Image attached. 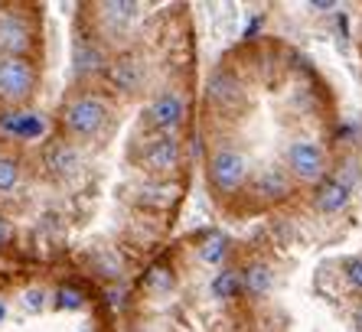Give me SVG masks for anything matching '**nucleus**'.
Masks as SVG:
<instances>
[{"mask_svg": "<svg viewBox=\"0 0 362 332\" xmlns=\"http://www.w3.org/2000/svg\"><path fill=\"white\" fill-rule=\"evenodd\" d=\"M271 280H274V274H271V267H264V264H252L242 274V287L252 293V297H262V293H268L271 290Z\"/></svg>", "mask_w": 362, "mask_h": 332, "instance_id": "obj_13", "label": "nucleus"}, {"mask_svg": "<svg viewBox=\"0 0 362 332\" xmlns=\"http://www.w3.org/2000/svg\"><path fill=\"white\" fill-rule=\"evenodd\" d=\"M4 319H7V303L0 300V323H4Z\"/></svg>", "mask_w": 362, "mask_h": 332, "instance_id": "obj_27", "label": "nucleus"}, {"mask_svg": "<svg viewBox=\"0 0 362 332\" xmlns=\"http://www.w3.org/2000/svg\"><path fill=\"white\" fill-rule=\"evenodd\" d=\"M151 283H153V287H170V277H167V271H153Z\"/></svg>", "mask_w": 362, "mask_h": 332, "instance_id": "obj_25", "label": "nucleus"}, {"mask_svg": "<svg viewBox=\"0 0 362 332\" xmlns=\"http://www.w3.org/2000/svg\"><path fill=\"white\" fill-rule=\"evenodd\" d=\"M238 290H242V274H235V271H222V274H216V280H212V293L219 300L235 297Z\"/></svg>", "mask_w": 362, "mask_h": 332, "instance_id": "obj_15", "label": "nucleus"}, {"mask_svg": "<svg viewBox=\"0 0 362 332\" xmlns=\"http://www.w3.org/2000/svg\"><path fill=\"white\" fill-rule=\"evenodd\" d=\"M10 235H13V228H10V222L7 218H0V248L10 241Z\"/></svg>", "mask_w": 362, "mask_h": 332, "instance_id": "obj_24", "label": "nucleus"}, {"mask_svg": "<svg viewBox=\"0 0 362 332\" xmlns=\"http://www.w3.org/2000/svg\"><path fill=\"white\" fill-rule=\"evenodd\" d=\"M33 88V66L26 59L4 56L0 59V95L4 98H23Z\"/></svg>", "mask_w": 362, "mask_h": 332, "instance_id": "obj_3", "label": "nucleus"}, {"mask_svg": "<svg viewBox=\"0 0 362 332\" xmlns=\"http://www.w3.org/2000/svg\"><path fill=\"white\" fill-rule=\"evenodd\" d=\"M59 309H82V293L69 290V287H62V290H56V300H52Z\"/></svg>", "mask_w": 362, "mask_h": 332, "instance_id": "obj_21", "label": "nucleus"}, {"mask_svg": "<svg viewBox=\"0 0 362 332\" xmlns=\"http://www.w3.org/2000/svg\"><path fill=\"white\" fill-rule=\"evenodd\" d=\"M46 163H49V170H56L59 176H72L78 170V153L59 143V147L46 150Z\"/></svg>", "mask_w": 362, "mask_h": 332, "instance_id": "obj_14", "label": "nucleus"}, {"mask_svg": "<svg viewBox=\"0 0 362 332\" xmlns=\"http://www.w3.org/2000/svg\"><path fill=\"white\" fill-rule=\"evenodd\" d=\"M0 124L10 134H17V137H26V141H36L46 131V124L36 114H0Z\"/></svg>", "mask_w": 362, "mask_h": 332, "instance_id": "obj_11", "label": "nucleus"}, {"mask_svg": "<svg viewBox=\"0 0 362 332\" xmlns=\"http://www.w3.org/2000/svg\"><path fill=\"white\" fill-rule=\"evenodd\" d=\"M255 192H258L262 199H284L287 192H291V179H287L284 170L268 166V170H262L258 179H255Z\"/></svg>", "mask_w": 362, "mask_h": 332, "instance_id": "obj_8", "label": "nucleus"}, {"mask_svg": "<svg viewBox=\"0 0 362 332\" xmlns=\"http://www.w3.org/2000/svg\"><path fill=\"white\" fill-rule=\"evenodd\" d=\"M30 46V30H26L23 20L17 17H4L0 20V49L7 52V56L20 59Z\"/></svg>", "mask_w": 362, "mask_h": 332, "instance_id": "obj_5", "label": "nucleus"}, {"mask_svg": "<svg viewBox=\"0 0 362 332\" xmlns=\"http://www.w3.org/2000/svg\"><path fill=\"white\" fill-rule=\"evenodd\" d=\"M101 121H105V105L95 98H78L66 108V127L72 134H78V137L95 134L101 127Z\"/></svg>", "mask_w": 362, "mask_h": 332, "instance_id": "obj_4", "label": "nucleus"}, {"mask_svg": "<svg viewBox=\"0 0 362 332\" xmlns=\"http://www.w3.org/2000/svg\"><path fill=\"white\" fill-rule=\"evenodd\" d=\"M206 92H209L212 105H219V108H235L238 101H242V85H238L228 72H216V75H212Z\"/></svg>", "mask_w": 362, "mask_h": 332, "instance_id": "obj_6", "label": "nucleus"}, {"mask_svg": "<svg viewBox=\"0 0 362 332\" xmlns=\"http://www.w3.org/2000/svg\"><path fill=\"white\" fill-rule=\"evenodd\" d=\"M199 254H202V261H206V264H216V261H222V254H226V238H222V235H212V238L202 244Z\"/></svg>", "mask_w": 362, "mask_h": 332, "instance_id": "obj_19", "label": "nucleus"}, {"mask_svg": "<svg viewBox=\"0 0 362 332\" xmlns=\"http://www.w3.org/2000/svg\"><path fill=\"white\" fill-rule=\"evenodd\" d=\"M101 66H105V59H101L95 49H88V46L78 49V69H88V72H92V69H101Z\"/></svg>", "mask_w": 362, "mask_h": 332, "instance_id": "obj_22", "label": "nucleus"}, {"mask_svg": "<svg viewBox=\"0 0 362 332\" xmlns=\"http://www.w3.org/2000/svg\"><path fill=\"white\" fill-rule=\"evenodd\" d=\"M105 13H108L111 20H121V23H127V20L137 17V4H105Z\"/></svg>", "mask_w": 362, "mask_h": 332, "instance_id": "obj_20", "label": "nucleus"}, {"mask_svg": "<svg viewBox=\"0 0 362 332\" xmlns=\"http://www.w3.org/2000/svg\"><path fill=\"white\" fill-rule=\"evenodd\" d=\"M356 326H359V329H362V309H359V313H356Z\"/></svg>", "mask_w": 362, "mask_h": 332, "instance_id": "obj_28", "label": "nucleus"}, {"mask_svg": "<svg viewBox=\"0 0 362 332\" xmlns=\"http://www.w3.org/2000/svg\"><path fill=\"white\" fill-rule=\"evenodd\" d=\"M20 179V170L10 157H0V192H10Z\"/></svg>", "mask_w": 362, "mask_h": 332, "instance_id": "obj_18", "label": "nucleus"}, {"mask_svg": "<svg viewBox=\"0 0 362 332\" xmlns=\"http://www.w3.org/2000/svg\"><path fill=\"white\" fill-rule=\"evenodd\" d=\"M245 176H248V163L238 150L219 147L209 157V183L219 192H235L245 183Z\"/></svg>", "mask_w": 362, "mask_h": 332, "instance_id": "obj_1", "label": "nucleus"}, {"mask_svg": "<svg viewBox=\"0 0 362 332\" xmlns=\"http://www.w3.org/2000/svg\"><path fill=\"white\" fill-rule=\"evenodd\" d=\"M108 78L118 85L121 92H131V88H137V85H141L144 72H141V66H137L134 59L124 56V59H118V62L108 69Z\"/></svg>", "mask_w": 362, "mask_h": 332, "instance_id": "obj_12", "label": "nucleus"}, {"mask_svg": "<svg viewBox=\"0 0 362 332\" xmlns=\"http://www.w3.org/2000/svg\"><path fill=\"white\" fill-rule=\"evenodd\" d=\"M333 179H337V183L343 186L346 192H353L356 186L362 183V166H359V160H343V163H339V173L333 176Z\"/></svg>", "mask_w": 362, "mask_h": 332, "instance_id": "obj_16", "label": "nucleus"}, {"mask_svg": "<svg viewBox=\"0 0 362 332\" xmlns=\"http://www.w3.org/2000/svg\"><path fill=\"white\" fill-rule=\"evenodd\" d=\"M287 166L294 170L297 179L317 183V179H323V173H327V153H323L320 143L297 141V143H291V150H287Z\"/></svg>", "mask_w": 362, "mask_h": 332, "instance_id": "obj_2", "label": "nucleus"}, {"mask_svg": "<svg viewBox=\"0 0 362 332\" xmlns=\"http://www.w3.org/2000/svg\"><path fill=\"white\" fill-rule=\"evenodd\" d=\"M147 114H151V121L157 127H177L180 117H183V101H180V95L167 92L151 101V111H147Z\"/></svg>", "mask_w": 362, "mask_h": 332, "instance_id": "obj_7", "label": "nucleus"}, {"mask_svg": "<svg viewBox=\"0 0 362 332\" xmlns=\"http://www.w3.org/2000/svg\"><path fill=\"white\" fill-rule=\"evenodd\" d=\"M180 160V143L173 137H157L153 143H147V163L153 170H173Z\"/></svg>", "mask_w": 362, "mask_h": 332, "instance_id": "obj_9", "label": "nucleus"}, {"mask_svg": "<svg viewBox=\"0 0 362 332\" xmlns=\"http://www.w3.org/2000/svg\"><path fill=\"white\" fill-rule=\"evenodd\" d=\"M20 307H23V313L36 316L46 309V290H40V287H30V290L23 293V300H20Z\"/></svg>", "mask_w": 362, "mask_h": 332, "instance_id": "obj_17", "label": "nucleus"}, {"mask_svg": "<svg viewBox=\"0 0 362 332\" xmlns=\"http://www.w3.org/2000/svg\"><path fill=\"white\" fill-rule=\"evenodd\" d=\"M313 10H333L337 7V4H333V0H317V4H310Z\"/></svg>", "mask_w": 362, "mask_h": 332, "instance_id": "obj_26", "label": "nucleus"}, {"mask_svg": "<svg viewBox=\"0 0 362 332\" xmlns=\"http://www.w3.org/2000/svg\"><path fill=\"white\" fill-rule=\"evenodd\" d=\"M346 280L353 283L356 290H362V258L346 261Z\"/></svg>", "mask_w": 362, "mask_h": 332, "instance_id": "obj_23", "label": "nucleus"}, {"mask_svg": "<svg viewBox=\"0 0 362 332\" xmlns=\"http://www.w3.org/2000/svg\"><path fill=\"white\" fill-rule=\"evenodd\" d=\"M349 202V192L343 189V186L337 183V179H327V183L317 186V196H313V206L320 208V212H327V215H333V212H339V208Z\"/></svg>", "mask_w": 362, "mask_h": 332, "instance_id": "obj_10", "label": "nucleus"}]
</instances>
